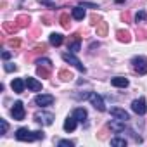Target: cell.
Instances as JSON below:
<instances>
[{
  "mask_svg": "<svg viewBox=\"0 0 147 147\" xmlns=\"http://www.w3.org/2000/svg\"><path fill=\"white\" fill-rule=\"evenodd\" d=\"M16 138L19 142H33V140H43L45 138V133L42 130L38 131H30L28 128H19L16 131Z\"/></svg>",
  "mask_w": 147,
  "mask_h": 147,
  "instance_id": "obj_1",
  "label": "cell"
},
{
  "mask_svg": "<svg viewBox=\"0 0 147 147\" xmlns=\"http://www.w3.org/2000/svg\"><path fill=\"white\" fill-rule=\"evenodd\" d=\"M131 67L138 75H147V57L145 55H135L131 59Z\"/></svg>",
  "mask_w": 147,
  "mask_h": 147,
  "instance_id": "obj_2",
  "label": "cell"
},
{
  "mask_svg": "<svg viewBox=\"0 0 147 147\" xmlns=\"http://www.w3.org/2000/svg\"><path fill=\"white\" fill-rule=\"evenodd\" d=\"M67 50L73 52V54L82 50V36H80V33H73L67 38Z\"/></svg>",
  "mask_w": 147,
  "mask_h": 147,
  "instance_id": "obj_3",
  "label": "cell"
},
{
  "mask_svg": "<svg viewBox=\"0 0 147 147\" xmlns=\"http://www.w3.org/2000/svg\"><path fill=\"white\" fill-rule=\"evenodd\" d=\"M35 121L36 123H40V125H43V126H50L52 123H54V114L52 113H45V111H38V113H35Z\"/></svg>",
  "mask_w": 147,
  "mask_h": 147,
  "instance_id": "obj_4",
  "label": "cell"
},
{
  "mask_svg": "<svg viewBox=\"0 0 147 147\" xmlns=\"http://www.w3.org/2000/svg\"><path fill=\"white\" fill-rule=\"evenodd\" d=\"M62 59L67 62V64H71V66H75L78 71H82V73H85L87 71V67L82 64V61L78 59V57H75L73 55V52H66V54H62Z\"/></svg>",
  "mask_w": 147,
  "mask_h": 147,
  "instance_id": "obj_5",
  "label": "cell"
},
{
  "mask_svg": "<svg viewBox=\"0 0 147 147\" xmlns=\"http://www.w3.org/2000/svg\"><path fill=\"white\" fill-rule=\"evenodd\" d=\"M11 114H12V118H14L16 121H23V119H24L26 111H24V106H23V102H21V100L14 102V107L11 109Z\"/></svg>",
  "mask_w": 147,
  "mask_h": 147,
  "instance_id": "obj_6",
  "label": "cell"
},
{
  "mask_svg": "<svg viewBox=\"0 0 147 147\" xmlns=\"http://www.w3.org/2000/svg\"><path fill=\"white\" fill-rule=\"evenodd\" d=\"M131 111H133L135 114H138V116H142V114H145V113H147V106H145V99H135V100L131 102Z\"/></svg>",
  "mask_w": 147,
  "mask_h": 147,
  "instance_id": "obj_7",
  "label": "cell"
},
{
  "mask_svg": "<svg viewBox=\"0 0 147 147\" xmlns=\"http://www.w3.org/2000/svg\"><path fill=\"white\" fill-rule=\"evenodd\" d=\"M88 100L92 102V106H94L97 111H106V106H104V99H102L99 94L92 92V94H90V97H88Z\"/></svg>",
  "mask_w": 147,
  "mask_h": 147,
  "instance_id": "obj_8",
  "label": "cell"
},
{
  "mask_svg": "<svg viewBox=\"0 0 147 147\" xmlns=\"http://www.w3.org/2000/svg\"><path fill=\"white\" fill-rule=\"evenodd\" d=\"M35 104L40 106V107H45V106H52L54 104V97L52 95H45V94H40L35 97Z\"/></svg>",
  "mask_w": 147,
  "mask_h": 147,
  "instance_id": "obj_9",
  "label": "cell"
},
{
  "mask_svg": "<svg viewBox=\"0 0 147 147\" xmlns=\"http://www.w3.org/2000/svg\"><path fill=\"white\" fill-rule=\"evenodd\" d=\"M111 116H114V118H118V119H121V121H128V119H130V114H128L125 109H119V107H113V109H111Z\"/></svg>",
  "mask_w": 147,
  "mask_h": 147,
  "instance_id": "obj_10",
  "label": "cell"
},
{
  "mask_svg": "<svg viewBox=\"0 0 147 147\" xmlns=\"http://www.w3.org/2000/svg\"><path fill=\"white\" fill-rule=\"evenodd\" d=\"M26 87H28L31 92H40V90H42V83H40L36 78H31V76L26 78Z\"/></svg>",
  "mask_w": 147,
  "mask_h": 147,
  "instance_id": "obj_11",
  "label": "cell"
},
{
  "mask_svg": "<svg viewBox=\"0 0 147 147\" xmlns=\"http://www.w3.org/2000/svg\"><path fill=\"white\" fill-rule=\"evenodd\" d=\"M11 87H12V90H14L16 94H23V92H24V87H26V80L16 78V80H12Z\"/></svg>",
  "mask_w": 147,
  "mask_h": 147,
  "instance_id": "obj_12",
  "label": "cell"
},
{
  "mask_svg": "<svg viewBox=\"0 0 147 147\" xmlns=\"http://www.w3.org/2000/svg\"><path fill=\"white\" fill-rule=\"evenodd\" d=\"M2 28H4V31L5 33H9V35H14V33H18L21 28L18 26V23H11V21H5L4 24H2Z\"/></svg>",
  "mask_w": 147,
  "mask_h": 147,
  "instance_id": "obj_13",
  "label": "cell"
},
{
  "mask_svg": "<svg viewBox=\"0 0 147 147\" xmlns=\"http://www.w3.org/2000/svg\"><path fill=\"white\" fill-rule=\"evenodd\" d=\"M116 36H118V40L121 43H130V40H131V33L128 30H118L116 31Z\"/></svg>",
  "mask_w": 147,
  "mask_h": 147,
  "instance_id": "obj_14",
  "label": "cell"
},
{
  "mask_svg": "<svg viewBox=\"0 0 147 147\" xmlns=\"http://www.w3.org/2000/svg\"><path fill=\"white\" fill-rule=\"evenodd\" d=\"M76 121H78V119H76L75 116H67L66 121H64V130H66V131H73V130L76 128Z\"/></svg>",
  "mask_w": 147,
  "mask_h": 147,
  "instance_id": "obj_15",
  "label": "cell"
},
{
  "mask_svg": "<svg viewBox=\"0 0 147 147\" xmlns=\"http://www.w3.org/2000/svg\"><path fill=\"white\" fill-rule=\"evenodd\" d=\"M16 23H18V26H19V28H28V26H30V23H31V19H30V16H28V14H21V16H18V18H16Z\"/></svg>",
  "mask_w": 147,
  "mask_h": 147,
  "instance_id": "obj_16",
  "label": "cell"
},
{
  "mask_svg": "<svg viewBox=\"0 0 147 147\" xmlns=\"http://www.w3.org/2000/svg\"><path fill=\"white\" fill-rule=\"evenodd\" d=\"M111 85L118 87V88H125V87H128V80L123 76H116V78H111Z\"/></svg>",
  "mask_w": 147,
  "mask_h": 147,
  "instance_id": "obj_17",
  "label": "cell"
},
{
  "mask_svg": "<svg viewBox=\"0 0 147 147\" xmlns=\"http://www.w3.org/2000/svg\"><path fill=\"white\" fill-rule=\"evenodd\" d=\"M125 123L126 121H121L116 118V121H111L107 126H109V130H114V131H125Z\"/></svg>",
  "mask_w": 147,
  "mask_h": 147,
  "instance_id": "obj_18",
  "label": "cell"
},
{
  "mask_svg": "<svg viewBox=\"0 0 147 147\" xmlns=\"http://www.w3.org/2000/svg\"><path fill=\"white\" fill-rule=\"evenodd\" d=\"M71 16H73V19H76V21H83V18H85V9L80 5V7H75L73 9V12H71Z\"/></svg>",
  "mask_w": 147,
  "mask_h": 147,
  "instance_id": "obj_19",
  "label": "cell"
},
{
  "mask_svg": "<svg viewBox=\"0 0 147 147\" xmlns=\"http://www.w3.org/2000/svg\"><path fill=\"white\" fill-rule=\"evenodd\" d=\"M49 42H50V45L59 47V45L64 42V36H62L61 33H52V35H50V38H49Z\"/></svg>",
  "mask_w": 147,
  "mask_h": 147,
  "instance_id": "obj_20",
  "label": "cell"
},
{
  "mask_svg": "<svg viewBox=\"0 0 147 147\" xmlns=\"http://www.w3.org/2000/svg\"><path fill=\"white\" fill-rule=\"evenodd\" d=\"M73 116H75L78 121L85 123V119H87V111H85L83 107H78V109H75V111H73Z\"/></svg>",
  "mask_w": 147,
  "mask_h": 147,
  "instance_id": "obj_21",
  "label": "cell"
},
{
  "mask_svg": "<svg viewBox=\"0 0 147 147\" xmlns=\"http://www.w3.org/2000/svg\"><path fill=\"white\" fill-rule=\"evenodd\" d=\"M107 30H109L107 23L106 21H100L97 24V36H107Z\"/></svg>",
  "mask_w": 147,
  "mask_h": 147,
  "instance_id": "obj_22",
  "label": "cell"
},
{
  "mask_svg": "<svg viewBox=\"0 0 147 147\" xmlns=\"http://www.w3.org/2000/svg\"><path fill=\"white\" fill-rule=\"evenodd\" d=\"M45 49H47V45H45V43H42V45H36V47H35V49H33V50L28 54V59H35V57H36V55H40V54H42Z\"/></svg>",
  "mask_w": 147,
  "mask_h": 147,
  "instance_id": "obj_23",
  "label": "cell"
},
{
  "mask_svg": "<svg viewBox=\"0 0 147 147\" xmlns=\"http://www.w3.org/2000/svg\"><path fill=\"white\" fill-rule=\"evenodd\" d=\"M36 75H38L40 78H50V67H47V66H38V67H36Z\"/></svg>",
  "mask_w": 147,
  "mask_h": 147,
  "instance_id": "obj_24",
  "label": "cell"
},
{
  "mask_svg": "<svg viewBox=\"0 0 147 147\" xmlns=\"http://www.w3.org/2000/svg\"><path fill=\"white\" fill-rule=\"evenodd\" d=\"M57 76H59L62 82H69V80H73V75H71V73H69L67 69H61Z\"/></svg>",
  "mask_w": 147,
  "mask_h": 147,
  "instance_id": "obj_25",
  "label": "cell"
},
{
  "mask_svg": "<svg viewBox=\"0 0 147 147\" xmlns=\"http://www.w3.org/2000/svg\"><path fill=\"white\" fill-rule=\"evenodd\" d=\"M59 23H61V26H62L64 30H69V26H71V23H69V16H67V14H61Z\"/></svg>",
  "mask_w": 147,
  "mask_h": 147,
  "instance_id": "obj_26",
  "label": "cell"
},
{
  "mask_svg": "<svg viewBox=\"0 0 147 147\" xmlns=\"http://www.w3.org/2000/svg\"><path fill=\"white\" fill-rule=\"evenodd\" d=\"M111 145L113 147H126V140L119 138V137H114V138H111Z\"/></svg>",
  "mask_w": 147,
  "mask_h": 147,
  "instance_id": "obj_27",
  "label": "cell"
},
{
  "mask_svg": "<svg viewBox=\"0 0 147 147\" xmlns=\"http://www.w3.org/2000/svg\"><path fill=\"white\" fill-rule=\"evenodd\" d=\"M36 64H38V66H47V67H50V69H52V61H50V59H47V57H43V59H42V57H40V59H36Z\"/></svg>",
  "mask_w": 147,
  "mask_h": 147,
  "instance_id": "obj_28",
  "label": "cell"
},
{
  "mask_svg": "<svg viewBox=\"0 0 147 147\" xmlns=\"http://www.w3.org/2000/svg\"><path fill=\"white\" fill-rule=\"evenodd\" d=\"M145 18H147V14H145L144 11H138V12H137V16H135V23L138 24V23H142V21H145Z\"/></svg>",
  "mask_w": 147,
  "mask_h": 147,
  "instance_id": "obj_29",
  "label": "cell"
},
{
  "mask_svg": "<svg viewBox=\"0 0 147 147\" xmlns=\"http://www.w3.org/2000/svg\"><path fill=\"white\" fill-rule=\"evenodd\" d=\"M9 45H11L12 49H19V47H21V40H19V38H11V40H9Z\"/></svg>",
  "mask_w": 147,
  "mask_h": 147,
  "instance_id": "obj_30",
  "label": "cell"
},
{
  "mask_svg": "<svg viewBox=\"0 0 147 147\" xmlns=\"http://www.w3.org/2000/svg\"><path fill=\"white\" fill-rule=\"evenodd\" d=\"M57 145L59 147H73V145H75V142H71V140H59Z\"/></svg>",
  "mask_w": 147,
  "mask_h": 147,
  "instance_id": "obj_31",
  "label": "cell"
},
{
  "mask_svg": "<svg viewBox=\"0 0 147 147\" xmlns=\"http://www.w3.org/2000/svg\"><path fill=\"white\" fill-rule=\"evenodd\" d=\"M4 67H5V71H7V73H12V71H16V69H18V66H16V64H12V62H5V66H4Z\"/></svg>",
  "mask_w": 147,
  "mask_h": 147,
  "instance_id": "obj_32",
  "label": "cell"
},
{
  "mask_svg": "<svg viewBox=\"0 0 147 147\" xmlns=\"http://www.w3.org/2000/svg\"><path fill=\"white\" fill-rule=\"evenodd\" d=\"M99 23H100V18H99L97 14H92V16H90V24H94V26H97Z\"/></svg>",
  "mask_w": 147,
  "mask_h": 147,
  "instance_id": "obj_33",
  "label": "cell"
},
{
  "mask_svg": "<svg viewBox=\"0 0 147 147\" xmlns=\"http://www.w3.org/2000/svg\"><path fill=\"white\" fill-rule=\"evenodd\" d=\"M0 125H2V133H0V135H5V133H7V130H9L7 121H5V119H0Z\"/></svg>",
  "mask_w": 147,
  "mask_h": 147,
  "instance_id": "obj_34",
  "label": "cell"
},
{
  "mask_svg": "<svg viewBox=\"0 0 147 147\" xmlns=\"http://www.w3.org/2000/svg\"><path fill=\"white\" fill-rule=\"evenodd\" d=\"M137 38H138V40H145V38H147V33H145L144 30H138V31H137Z\"/></svg>",
  "mask_w": 147,
  "mask_h": 147,
  "instance_id": "obj_35",
  "label": "cell"
},
{
  "mask_svg": "<svg viewBox=\"0 0 147 147\" xmlns=\"http://www.w3.org/2000/svg\"><path fill=\"white\" fill-rule=\"evenodd\" d=\"M107 130H109V126H106V128H102V130L99 131V135H97V137H99L100 140H104V138H106V133H107Z\"/></svg>",
  "mask_w": 147,
  "mask_h": 147,
  "instance_id": "obj_36",
  "label": "cell"
},
{
  "mask_svg": "<svg viewBox=\"0 0 147 147\" xmlns=\"http://www.w3.org/2000/svg\"><path fill=\"white\" fill-rule=\"evenodd\" d=\"M82 7H90V9H97V4H90V2H82Z\"/></svg>",
  "mask_w": 147,
  "mask_h": 147,
  "instance_id": "obj_37",
  "label": "cell"
},
{
  "mask_svg": "<svg viewBox=\"0 0 147 147\" xmlns=\"http://www.w3.org/2000/svg\"><path fill=\"white\" fill-rule=\"evenodd\" d=\"M42 23H43V24H52V18H50V16H43V18H42Z\"/></svg>",
  "mask_w": 147,
  "mask_h": 147,
  "instance_id": "obj_38",
  "label": "cell"
},
{
  "mask_svg": "<svg viewBox=\"0 0 147 147\" xmlns=\"http://www.w3.org/2000/svg\"><path fill=\"white\" fill-rule=\"evenodd\" d=\"M38 2H40V4H45V5H49V7H52V9L55 7V4H52L50 0H38Z\"/></svg>",
  "mask_w": 147,
  "mask_h": 147,
  "instance_id": "obj_39",
  "label": "cell"
},
{
  "mask_svg": "<svg viewBox=\"0 0 147 147\" xmlns=\"http://www.w3.org/2000/svg\"><path fill=\"white\" fill-rule=\"evenodd\" d=\"M121 19H123V21H126V23H128V21H130V12H128V11H125V12H123V14H121Z\"/></svg>",
  "mask_w": 147,
  "mask_h": 147,
  "instance_id": "obj_40",
  "label": "cell"
},
{
  "mask_svg": "<svg viewBox=\"0 0 147 147\" xmlns=\"http://www.w3.org/2000/svg\"><path fill=\"white\" fill-rule=\"evenodd\" d=\"M9 57H11V52H2V59L4 61H7Z\"/></svg>",
  "mask_w": 147,
  "mask_h": 147,
  "instance_id": "obj_41",
  "label": "cell"
}]
</instances>
